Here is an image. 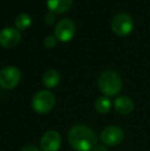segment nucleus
Listing matches in <instances>:
<instances>
[{"label": "nucleus", "mask_w": 150, "mask_h": 151, "mask_svg": "<svg viewBox=\"0 0 150 151\" xmlns=\"http://www.w3.org/2000/svg\"><path fill=\"white\" fill-rule=\"evenodd\" d=\"M76 27L72 20L70 19H63L57 24L56 29H55V34L56 38L60 41L67 42L70 41L75 34Z\"/></svg>", "instance_id": "7"}, {"label": "nucleus", "mask_w": 150, "mask_h": 151, "mask_svg": "<svg viewBox=\"0 0 150 151\" xmlns=\"http://www.w3.org/2000/svg\"><path fill=\"white\" fill-rule=\"evenodd\" d=\"M114 109L119 114L128 115V114L132 113L133 110L135 109V104L131 98L126 97V96H121L114 101Z\"/></svg>", "instance_id": "10"}, {"label": "nucleus", "mask_w": 150, "mask_h": 151, "mask_svg": "<svg viewBox=\"0 0 150 151\" xmlns=\"http://www.w3.org/2000/svg\"><path fill=\"white\" fill-rule=\"evenodd\" d=\"M21 151H40V150L37 147H35V146H26V147H24Z\"/></svg>", "instance_id": "17"}, {"label": "nucleus", "mask_w": 150, "mask_h": 151, "mask_svg": "<svg viewBox=\"0 0 150 151\" xmlns=\"http://www.w3.org/2000/svg\"><path fill=\"white\" fill-rule=\"evenodd\" d=\"M62 144L61 135L56 131H47L40 140V148L42 151H58Z\"/></svg>", "instance_id": "8"}, {"label": "nucleus", "mask_w": 150, "mask_h": 151, "mask_svg": "<svg viewBox=\"0 0 150 151\" xmlns=\"http://www.w3.org/2000/svg\"><path fill=\"white\" fill-rule=\"evenodd\" d=\"M14 24L19 30H25L31 25V18L27 14H20L16 18Z\"/></svg>", "instance_id": "14"}, {"label": "nucleus", "mask_w": 150, "mask_h": 151, "mask_svg": "<svg viewBox=\"0 0 150 151\" xmlns=\"http://www.w3.org/2000/svg\"><path fill=\"white\" fill-rule=\"evenodd\" d=\"M73 4V0H47L46 5L50 12L57 14H63L71 8Z\"/></svg>", "instance_id": "11"}, {"label": "nucleus", "mask_w": 150, "mask_h": 151, "mask_svg": "<svg viewBox=\"0 0 150 151\" xmlns=\"http://www.w3.org/2000/svg\"><path fill=\"white\" fill-rule=\"evenodd\" d=\"M124 133L119 127L109 125L105 127L100 134V140L103 144L107 146H116L122 142Z\"/></svg>", "instance_id": "5"}, {"label": "nucleus", "mask_w": 150, "mask_h": 151, "mask_svg": "<svg viewBox=\"0 0 150 151\" xmlns=\"http://www.w3.org/2000/svg\"><path fill=\"white\" fill-rule=\"evenodd\" d=\"M60 79L61 78L59 72H57L54 69L47 70L42 76V82H43L44 86L47 88H56L60 82Z\"/></svg>", "instance_id": "12"}, {"label": "nucleus", "mask_w": 150, "mask_h": 151, "mask_svg": "<svg viewBox=\"0 0 150 151\" xmlns=\"http://www.w3.org/2000/svg\"><path fill=\"white\" fill-rule=\"evenodd\" d=\"M111 106H112V103H111L110 99L106 96L104 97H99L98 99L95 102V109H96L97 112L101 114H106L110 111Z\"/></svg>", "instance_id": "13"}, {"label": "nucleus", "mask_w": 150, "mask_h": 151, "mask_svg": "<svg viewBox=\"0 0 150 151\" xmlns=\"http://www.w3.org/2000/svg\"><path fill=\"white\" fill-rule=\"evenodd\" d=\"M21 72L16 67H5L0 71V86L4 90H11L18 86Z\"/></svg>", "instance_id": "6"}, {"label": "nucleus", "mask_w": 150, "mask_h": 151, "mask_svg": "<svg viewBox=\"0 0 150 151\" xmlns=\"http://www.w3.org/2000/svg\"><path fill=\"white\" fill-rule=\"evenodd\" d=\"M68 141L76 151H90L97 146L96 133L84 124L74 125L68 133Z\"/></svg>", "instance_id": "1"}, {"label": "nucleus", "mask_w": 150, "mask_h": 151, "mask_svg": "<svg viewBox=\"0 0 150 151\" xmlns=\"http://www.w3.org/2000/svg\"><path fill=\"white\" fill-rule=\"evenodd\" d=\"M56 104V98L54 93L48 91H40L34 95L32 99V108L39 114L48 113Z\"/></svg>", "instance_id": "3"}, {"label": "nucleus", "mask_w": 150, "mask_h": 151, "mask_svg": "<svg viewBox=\"0 0 150 151\" xmlns=\"http://www.w3.org/2000/svg\"><path fill=\"white\" fill-rule=\"evenodd\" d=\"M44 22L47 25H52L55 22V14H52L50 12L48 14H46L45 17H44Z\"/></svg>", "instance_id": "16"}, {"label": "nucleus", "mask_w": 150, "mask_h": 151, "mask_svg": "<svg viewBox=\"0 0 150 151\" xmlns=\"http://www.w3.org/2000/svg\"><path fill=\"white\" fill-rule=\"evenodd\" d=\"M21 40V33L18 29L7 27L0 31V44L3 47L11 48L16 46Z\"/></svg>", "instance_id": "9"}, {"label": "nucleus", "mask_w": 150, "mask_h": 151, "mask_svg": "<svg viewBox=\"0 0 150 151\" xmlns=\"http://www.w3.org/2000/svg\"><path fill=\"white\" fill-rule=\"evenodd\" d=\"M93 151H108V149L102 145H97L96 147L93 149Z\"/></svg>", "instance_id": "18"}, {"label": "nucleus", "mask_w": 150, "mask_h": 151, "mask_svg": "<svg viewBox=\"0 0 150 151\" xmlns=\"http://www.w3.org/2000/svg\"><path fill=\"white\" fill-rule=\"evenodd\" d=\"M98 86L100 91L106 97H114L122 88V81L120 76L112 70H107L101 73L98 79Z\"/></svg>", "instance_id": "2"}, {"label": "nucleus", "mask_w": 150, "mask_h": 151, "mask_svg": "<svg viewBox=\"0 0 150 151\" xmlns=\"http://www.w3.org/2000/svg\"><path fill=\"white\" fill-rule=\"evenodd\" d=\"M57 43V38L56 36H52V35H48L44 38V41H43V44L45 47L47 48H52L56 45Z\"/></svg>", "instance_id": "15"}, {"label": "nucleus", "mask_w": 150, "mask_h": 151, "mask_svg": "<svg viewBox=\"0 0 150 151\" xmlns=\"http://www.w3.org/2000/svg\"><path fill=\"white\" fill-rule=\"evenodd\" d=\"M111 29L116 35L126 36L134 29V21L128 14H118L112 19Z\"/></svg>", "instance_id": "4"}]
</instances>
